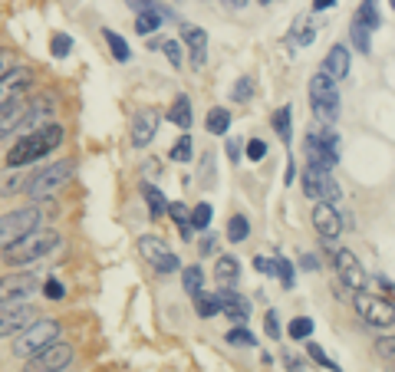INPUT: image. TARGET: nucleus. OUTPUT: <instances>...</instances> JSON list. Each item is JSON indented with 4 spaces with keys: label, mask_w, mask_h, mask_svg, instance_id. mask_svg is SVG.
<instances>
[{
    "label": "nucleus",
    "mask_w": 395,
    "mask_h": 372,
    "mask_svg": "<svg viewBox=\"0 0 395 372\" xmlns=\"http://www.w3.org/2000/svg\"><path fill=\"white\" fill-rule=\"evenodd\" d=\"M168 214H172V221L182 228L184 238H191V211L184 208L182 201H172V204H168Z\"/></svg>",
    "instance_id": "2f4dec72"
},
{
    "label": "nucleus",
    "mask_w": 395,
    "mask_h": 372,
    "mask_svg": "<svg viewBox=\"0 0 395 372\" xmlns=\"http://www.w3.org/2000/svg\"><path fill=\"white\" fill-rule=\"evenodd\" d=\"M313 228H317V234L323 240H336L339 231H343V218H339V211L333 208V204H326V201H317V208H313Z\"/></svg>",
    "instance_id": "dca6fc26"
},
{
    "label": "nucleus",
    "mask_w": 395,
    "mask_h": 372,
    "mask_svg": "<svg viewBox=\"0 0 395 372\" xmlns=\"http://www.w3.org/2000/svg\"><path fill=\"white\" fill-rule=\"evenodd\" d=\"M162 13H135V33L138 37H148V33H155V30L162 27Z\"/></svg>",
    "instance_id": "72a5a7b5"
},
{
    "label": "nucleus",
    "mask_w": 395,
    "mask_h": 372,
    "mask_svg": "<svg viewBox=\"0 0 395 372\" xmlns=\"http://www.w3.org/2000/svg\"><path fill=\"white\" fill-rule=\"evenodd\" d=\"M73 359H76V349H73V343H66V339H57V343L47 346L43 353L30 356L27 366H23V372H66L69 366H73Z\"/></svg>",
    "instance_id": "423d86ee"
},
{
    "label": "nucleus",
    "mask_w": 395,
    "mask_h": 372,
    "mask_svg": "<svg viewBox=\"0 0 395 372\" xmlns=\"http://www.w3.org/2000/svg\"><path fill=\"white\" fill-rule=\"evenodd\" d=\"M303 270H317V257H313V254H307V257H303Z\"/></svg>",
    "instance_id": "bf43d9fd"
},
{
    "label": "nucleus",
    "mask_w": 395,
    "mask_h": 372,
    "mask_svg": "<svg viewBox=\"0 0 395 372\" xmlns=\"http://www.w3.org/2000/svg\"><path fill=\"white\" fill-rule=\"evenodd\" d=\"M23 188H27V175H23V168H4V172H0V198L23 194Z\"/></svg>",
    "instance_id": "5701e85b"
},
{
    "label": "nucleus",
    "mask_w": 395,
    "mask_h": 372,
    "mask_svg": "<svg viewBox=\"0 0 395 372\" xmlns=\"http://www.w3.org/2000/svg\"><path fill=\"white\" fill-rule=\"evenodd\" d=\"M313 112H317L319 122L333 125L339 119V99H329V103H313Z\"/></svg>",
    "instance_id": "e433bc0d"
},
{
    "label": "nucleus",
    "mask_w": 395,
    "mask_h": 372,
    "mask_svg": "<svg viewBox=\"0 0 395 372\" xmlns=\"http://www.w3.org/2000/svg\"><path fill=\"white\" fill-rule=\"evenodd\" d=\"M142 198H145V204H148V214H152L155 221L168 214V201H165V194L155 188V185H142Z\"/></svg>",
    "instance_id": "a878e982"
},
{
    "label": "nucleus",
    "mask_w": 395,
    "mask_h": 372,
    "mask_svg": "<svg viewBox=\"0 0 395 372\" xmlns=\"http://www.w3.org/2000/svg\"><path fill=\"white\" fill-rule=\"evenodd\" d=\"M283 366H287L290 372H307V366L300 363V359H297L293 353H283Z\"/></svg>",
    "instance_id": "5fc2aeb1"
},
{
    "label": "nucleus",
    "mask_w": 395,
    "mask_h": 372,
    "mask_svg": "<svg viewBox=\"0 0 395 372\" xmlns=\"http://www.w3.org/2000/svg\"><path fill=\"white\" fill-rule=\"evenodd\" d=\"M228 152H231V158L237 162V155H241V145H237V142L231 139V142H228Z\"/></svg>",
    "instance_id": "13d9d810"
},
{
    "label": "nucleus",
    "mask_w": 395,
    "mask_h": 372,
    "mask_svg": "<svg viewBox=\"0 0 395 372\" xmlns=\"http://www.w3.org/2000/svg\"><path fill=\"white\" fill-rule=\"evenodd\" d=\"M49 53L57 59H66L69 53H73V37H66V33H53V40H49Z\"/></svg>",
    "instance_id": "58836bf2"
},
{
    "label": "nucleus",
    "mask_w": 395,
    "mask_h": 372,
    "mask_svg": "<svg viewBox=\"0 0 395 372\" xmlns=\"http://www.w3.org/2000/svg\"><path fill=\"white\" fill-rule=\"evenodd\" d=\"M59 333H63V326H59L57 316H37L23 333L13 336V346H10V349H13V356H20V359H30V356L43 353L47 346L57 343Z\"/></svg>",
    "instance_id": "7ed1b4c3"
},
{
    "label": "nucleus",
    "mask_w": 395,
    "mask_h": 372,
    "mask_svg": "<svg viewBox=\"0 0 395 372\" xmlns=\"http://www.w3.org/2000/svg\"><path fill=\"white\" fill-rule=\"evenodd\" d=\"M392 10H395V0H392Z\"/></svg>",
    "instance_id": "e2e57ef3"
},
{
    "label": "nucleus",
    "mask_w": 395,
    "mask_h": 372,
    "mask_svg": "<svg viewBox=\"0 0 395 372\" xmlns=\"http://www.w3.org/2000/svg\"><path fill=\"white\" fill-rule=\"evenodd\" d=\"M208 224H211V204H208V201H201L198 208H191V228L194 231H204Z\"/></svg>",
    "instance_id": "79ce46f5"
},
{
    "label": "nucleus",
    "mask_w": 395,
    "mask_h": 372,
    "mask_svg": "<svg viewBox=\"0 0 395 372\" xmlns=\"http://www.w3.org/2000/svg\"><path fill=\"white\" fill-rule=\"evenodd\" d=\"M102 37H106L109 50H112V57H116L119 63H129V59H132V50H129V43L119 37L116 30H102Z\"/></svg>",
    "instance_id": "c756f323"
},
{
    "label": "nucleus",
    "mask_w": 395,
    "mask_h": 372,
    "mask_svg": "<svg viewBox=\"0 0 395 372\" xmlns=\"http://www.w3.org/2000/svg\"><path fill=\"white\" fill-rule=\"evenodd\" d=\"M228 343L247 349V346H254V333H251V330H244V326H234L231 333H228Z\"/></svg>",
    "instance_id": "49530a36"
},
{
    "label": "nucleus",
    "mask_w": 395,
    "mask_h": 372,
    "mask_svg": "<svg viewBox=\"0 0 395 372\" xmlns=\"http://www.w3.org/2000/svg\"><path fill=\"white\" fill-rule=\"evenodd\" d=\"M33 79H37L33 66H27V63H17V66L7 73V76L0 79V105L13 103V99H23V93L33 86Z\"/></svg>",
    "instance_id": "ddd939ff"
},
{
    "label": "nucleus",
    "mask_w": 395,
    "mask_h": 372,
    "mask_svg": "<svg viewBox=\"0 0 395 372\" xmlns=\"http://www.w3.org/2000/svg\"><path fill=\"white\" fill-rule=\"evenodd\" d=\"M307 353L313 356V359H317L319 366H326L329 372H343V369H339V363H336V359H329V356L323 353V346H319V343H313V339H309V343H307Z\"/></svg>",
    "instance_id": "a19ab883"
},
{
    "label": "nucleus",
    "mask_w": 395,
    "mask_h": 372,
    "mask_svg": "<svg viewBox=\"0 0 395 372\" xmlns=\"http://www.w3.org/2000/svg\"><path fill=\"white\" fill-rule=\"evenodd\" d=\"M247 234H251V224H247V218H244V214H234V218L228 221V240L241 244V240H247Z\"/></svg>",
    "instance_id": "f704fd0d"
},
{
    "label": "nucleus",
    "mask_w": 395,
    "mask_h": 372,
    "mask_svg": "<svg viewBox=\"0 0 395 372\" xmlns=\"http://www.w3.org/2000/svg\"><path fill=\"white\" fill-rule=\"evenodd\" d=\"M372 346H376V356H379V359L395 363V336H379Z\"/></svg>",
    "instance_id": "c03bdc74"
},
{
    "label": "nucleus",
    "mask_w": 395,
    "mask_h": 372,
    "mask_svg": "<svg viewBox=\"0 0 395 372\" xmlns=\"http://www.w3.org/2000/svg\"><path fill=\"white\" fill-rule=\"evenodd\" d=\"M162 50H165V59H168L172 66H182L184 57H182V43H178V40H165Z\"/></svg>",
    "instance_id": "09e8293b"
},
{
    "label": "nucleus",
    "mask_w": 395,
    "mask_h": 372,
    "mask_svg": "<svg viewBox=\"0 0 395 372\" xmlns=\"http://www.w3.org/2000/svg\"><path fill=\"white\" fill-rule=\"evenodd\" d=\"M194 306H198V316H204V320H211V316L221 313V300H218V293H194L191 296Z\"/></svg>",
    "instance_id": "c85d7f7f"
},
{
    "label": "nucleus",
    "mask_w": 395,
    "mask_h": 372,
    "mask_svg": "<svg viewBox=\"0 0 395 372\" xmlns=\"http://www.w3.org/2000/svg\"><path fill=\"white\" fill-rule=\"evenodd\" d=\"M257 270H261V274H273V260L257 257Z\"/></svg>",
    "instance_id": "4d7b16f0"
},
{
    "label": "nucleus",
    "mask_w": 395,
    "mask_h": 372,
    "mask_svg": "<svg viewBox=\"0 0 395 372\" xmlns=\"http://www.w3.org/2000/svg\"><path fill=\"white\" fill-rule=\"evenodd\" d=\"M356 23H362V27L372 33V30L382 27V17H379V10H376V0H362L356 10Z\"/></svg>",
    "instance_id": "cd10ccee"
},
{
    "label": "nucleus",
    "mask_w": 395,
    "mask_h": 372,
    "mask_svg": "<svg viewBox=\"0 0 395 372\" xmlns=\"http://www.w3.org/2000/svg\"><path fill=\"white\" fill-rule=\"evenodd\" d=\"M182 40L188 43V57H191V66L198 69V66H204L208 63V33H204L201 27H191V23H184L182 27Z\"/></svg>",
    "instance_id": "6ab92c4d"
},
{
    "label": "nucleus",
    "mask_w": 395,
    "mask_h": 372,
    "mask_svg": "<svg viewBox=\"0 0 395 372\" xmlns=\"http://www.w3.org/2000/svg\"><path fill=\"white\" fill-rule=\"evenodd\" d=\"M221 4H228L231 10H241V7H247V0H221Z\"/></svg>",
    "instance_id": "680f3d73"
},
{
    "label": "nucleus",
    "mask_w": 395,
    "mask_h": 372,
    "mask_svg": "<svg viewBox=\"0 0 395 372\" xmlns=\"http://www.w3.org/2000/svg\"><path fill=\"white\" fill-rule=\"evenodd\" d=\"M273 274H277V277H280V284L287 286V290L293 286V267H290V260H283V257H277V260H273Z\"/></svg>",
    "instance_id": "de8ad7c7"
},
{
    "label": "nucleus",
    "mask_w": 395,
    "mask_h": 372,
    "mask_svg": "<svg viewBox=\"0 0 395 372\" xmlns=\"http://www.w3.org/2000/svg\"><path fill=\"white\" fill-rule=\"evenodd\" d=\"M73 172H76L73 158H59V162L43 165L40 172H33L27 178V188H23V194H30V201L49 198V194H57L59 188H66V182L73 178Z\"/></svg>",
    "instance_id": "39448f33"
},
{
    "label": "nucleus",
    "mask_w": 395,
    "mask_h": 372,
    "mask_svg": "<svg viewBox=\"0 0 395 372\" xmlns=\"http://www.w3.org/2000/svg\"><path fill=\"white\" fill-rule=\"evenodd\" d=\"M37 316L40 313L30 303H7V306H0V339L23 333V330H27Z\"/></svg>",
    "instance_id": "f8f14e48"
},
{
    "label": "nucleus",
    "mask_w": 395,
    "mask_h": 372,
    "mask_svg": "<svg viewBox=\"0 0 395 372\" xmlns=\"http://www.w3.org/2000/svg\"><path fill=\"white\" fill-rule=\"evenodd\" d=\"M63 139H66V129L59 122H47L33 129V132L20 135L17 142L7 149V168H27V165L47 158L49 152H57L63 145Z\"/></svg>",
    "instance_id": "f257e3e1"
},
{
    "label": "nucleus",
    "mask_w": 395,
    "mask_h": 372,
    "mask_svg": "<svg viewBox=\"0 0 395 372\" xmlns=\"http://www.w3.org/2000/svg\"><path fill=\"white\" fill-rule=\"evenodd\" d=\"M40 290H43V296H47V300H63V296H66V286L59 284L57 277H47L43 284H40Z\"/></svg>",
    "instance_id": "a18cd8bd"
},
{
    "label": "nucleus",
    "mask_w": 395,
    "mask_h": 372,
    "mask_svg": "<svg viewBox=\"0 0 395 372\" xmlns=\"http://www.w3.org/2000/svg\"><path fill=\"white\" fill-rule=\"evenodd\" d=\"M307 162L313 168H333L339 162V139L336 132H309L307 135Z\"/></svg>",
    "instance_id": "9d476101"
},
{
    "label": "nucleus",
    "mask_w": 395,
    "mask_h": 372,
    "mask_svg": "<svg viewBox=\"0 0 395 372\" xmlns=\"http://www.w3.org/2000/svg\"><path fill=\"white\" fill-rule=\"evenodd\" d=\"M309 336H313V320H309V316H297V320H293V323H290V339H309Z\"/></svg>",
    "instance_id": "ea45409f"
},
{
    "label": "nucleus",
    "mask_w": 395,
    "mask_h": 372,
    "mask_svg": "<svg viewBox=\"0 0 395 372\" xmlns=\"http://www.w3.org/2000/svg\"><path fill=\"white\" fill-rule=\"evenodd\" d=\"M270 125L277 129L280 142H287V145H290V139H293V132H290V105H283V109H277V112L270 115Z\"/></svg>",
    "instance_id": "473e14b6"
},
{
    "label": "nucleus",
    "mask_w": 395,
    "mask_h": 372,
    "mask_svg": "<svg viewBox=\"0 0 395 372\" xmlns=\"http://www.w3.org/2000/svg\"><path fill=\"white\" fill-rule=\"evenodd\" d=\"M349 40H353V47H356L359 53H362V57H366L369 50H372V37H369V30L362 27V23H356V20H353V30H349Z\"/></svg>",
    "instance_id": "c9c22d12"
},
{
    "label": "nucleus",
    "mask_w": 395,
    "mask_h": 372,
    "mask_svg": "<svg viewBox=\"0 0 395 372\" xmlns=\"http://www.w3.org/2000/svg\"><path fill=\"white\" fill-rule=\"evenodd\" d=\"M214 277H218V284H221V290H231L237 280H241V267H237V257H231V254H224V257H218V267H214Z\"/></svg>",
    "instance_id": "4be33fe9"
},
{
    "label": "nucleus",
    "mask_w": 395,
    "mask_h": 372,
    "mask_svg": "<svg viewBox=\"0 0 395 372\" xmlns=\"http://www.w3.org/2000/svg\"><path fill=\"white\" fill-rule=\"evenodd\" d=\"M182 284H184V293H201L204 286V270L198 267V264H191V267H182Z\"/></svg>",
    "instance_id": "7c9ffc66"
},
{
    "label": "nucleus",
    "mask_w": 395,
    "mask_h": 372,
    "mask_svg": "<svg viewBox=\"0 0 395 372\" xmlns=\"http://www.w3.org/2000/svg\"><path fill=\"white\" fill-rule=\"evenodd\" d=\"M309 99H313V103H329V99H339L336 83H333V79H329L323 69H319L317 76L309 79Z\"/></svg>",
    "instance_id": "b1692460"
},
{
    "label": "nucleus",
    "mask_w": 395,
    "mask_h": 372,
    "mask_svg": "<svg viewBox=\"0 0 395 372\" xmlns=\"http://www.w3.org/2000/svg\"><path fill=\"white\" fill-rule=\"evenodd\" d=\"M204 125H208L211 135H228V129H231V112L224 105H214L211 112H208V119H204Z\"/></svg>",
    "instance_id": "bb28decb"
},
{
    "label": "nucleus",
    "mask_w": 395,
    "mask_h": 372,
    "mask_svg": "<svg viewBox=\"0 0 395 372\" xmlns=\"http://www.w3.org/2000/svg\"><path fill=\"white\" fill-rule=\"evenodd\" d=\"M218 300H221V313L234 323H244V320H251V300H244L241 293H234L231 290H218Z\"/></svg>",
    "instance_id": "aec40b11"
},
{
    "label": "nucleus",
    "mask_w": 395,
    "mask_h": 372,
    "mask_svg": "<svg viewBox=\"0 0 395 372\" xmlns=\"http://www.w3.org/2000/svg\"><path fill=\"white\" fill-rule=\"evenodd\" d=\"M168 119H172V122L178 125V129H188V125H191V99H188L184 93H178V95L172 99Z\"/></svg>",
    "instance_id": "393cba45"
},
{
    "label": "nucleus",
    "mask_w": 395,
    "mask_h": 372,
    "mask_svg": "<svg viewBox=\"0 0 395 372\" xmlns=\"http://www.w3.org/2000/svg\"><path fill=\"white\" fill-rule=\"evenodd\" d=\"M234 103H247V99H251V95H254V83H251V79H247V76H241V79H237V86H234Z\"/></svg>",
    "instance_id": "8fccbe9b"
},
{
    "label": "nucleus",
    "mask_w": 395,
    "mask_h": 372,
    "mask_svg": "<svg viewBox=\"0 0 395 372\" xmlns=\"http://www.w3.org/2000/svg\"><path fill=\"white\" fill-rule=\"evenodd\" d=\"M13 66H17V53L13 50H0V79L7 76Z\"/></svg>",
    "instance_id": "603ef678"
},
{
    "label": "nucleus",
    "mask_w": 395,
    "mask_h": 372,
    "mask_svg": "<svg viewBox=\"0 0 395 372\" xmlns=\"http://www.w3.org/2000/svg\"><path fill=\"white\" fill-rule=\"evenodd\" d=\"M264 155H267V142H261V139H251V142H247V158H251V162H261Z\"/></svg>",
    "instance_id": "864d4df0"
},
{
    "label": "nucleus",
    "mask_w": 395,
    "mask_h": 372,
    "mask_svg": "<svg viewBox=\"0 0 395 372\" xmlns=\"http://www.w3.org/2000/svg\"><path fill=\"white\" fill-rule=\"evenodd\" d=\"M53 109H57V95L53 93H40L37 99H30L27 119H23V125H20V132L27 135V132H33V129H40V125H47V119L53 115Z\"/></svg>",
    "instance_id": "f3484780"
},
{
    "label": "nucleus",
    "mask_w": 395,
    "mask_h": 372,
    "mask_svg": "<svg viewBox=\"0 0 395 372\" xmlns=\"http://www.w3.org/2000/svg\"><path fill=\"white\" fill-rule=\"evenodd\" d=\"M313 40H317V33H313V27H303V30H300V33H297V43H300V47H309Z\"/></svg>",
    "instance_id": "6e6d98bb"
},
{
    "label": "nucleus",
    "mask_w": 395,
    "mask_h": 372,
    "mask_svg": "<svg viewBox=\"0 0 395 372\" xmlns=\"http://www.w3.org/2000/svg\"><path fill=\"white\" fill-rule=\"evenodd\" d=\"M27 109H30V99H13V103L0 105V139L20 132V125L27 119Z\"/></svg>",
    "instance_id": "a211bd4d"
},
{
    "label": "nucleus",
    "mask_w": 395,
    "mask_h": 372,
    "mask_svg": "<svg viewBox=\"0 0 395 372\" xmlns=\"http://www.w3.org/2000/svg\"><path fill=\"white\" fill-rule=\"evenodd\" d=\"M40 290V274L37 270H13L0 277V306L7 303H23L27 296Z\"/></svg>",
    "instance_id": "6e6552de"
},
{
    "label": "nucleus",
    "mask_w": 395,
    "mask_h": 372,
    "mask_svg": "<svg viewBox=\"0 0 395 372\" xmlns=\"http://www.w3.org/2000/svg\"><path fill=\"white\" fill-rule=\"evenodd\" d=\"M138 254H142L158 274H175V270H182L178 254H175L162 238H155V234H142V238H138Z\"/></svg>",
    "instance_id": "1a4fd4ad"
},
{
    "label": "nucleus",
    "mask_w": 395,
    "mask_h": 372,
    "mask_svg": "<svg viewBox=\"0 0 395 372\" xmlns=\"http://www.w3.org/2000/svg\"><path fill=\"white\" fill-rule=\"evenodd\" d=\"M300 182H303V194L313 198V201H326V204H333V201L339 198V185L326 168H313V165H307Z\"/></svg>",
    "instance_id": "9b49d317"
},
{
    "label": "nucleus",
    "mask_w": 395,
    "mask_h": 372,
    "mask_svg": "<svg viewBox=\"0 0 395 372\" xmlns=\"http://www.w3.org/2000/svg\"><path fill=\"white\" fill-rule=\"evenodd\" d=\"M59 244H63L59 231L40 228V231H33V234H27L23 240H17V244L4 248V250H0V257H4V264H7V267H23V264H33V260L53 254Z\"/></svg>",
    "instance_id": "f03ea898"
},
{
    "label": "nucleus",
    "mask_w": 395,
    "mask_h": 372,
    "mask_svg": "<svg viewBox=\"0 0 395 372\" xmlns=\"http://www.w3.org/2000/svg\"><path fill=\"white\" fill-rule=\"evenodd\" d=\"M126 4L135 10V13H162L165 20H168V17H175L172 10H165L162 4H158V0H126Z\"/></svg>",
    "instance_id": "4c0bfd02"
},
{
    "label": "nucleus",
    "mask_w": 395,
    "mask_h": 372,
    "mask_svg": "<svg viewBox=\"0 0 395 372\" xmlns=\"http://www.w3.org/2000/svg\"><path fill=\"white\" fill-rule=\"evenodd\" d=\"M264 330H267L270 339H280V316H277V310H267V316H264Z\"/></svg>",
    "instance_id": "3c124183"
},
{
    "label": "nucleus",
    "mask_w": 395,
    "mask_h": 372,
    "mask_svg": "<svg viewBox=\"0 0 395 372\" xmlns=\"http://www.w3.org/2000/svg\"><path fill=\"white\" fill-rule=\"evenodd\" d=\"M336 0H313V10H326V7H333Z\"/></svg>",
    "instance_id": "052dcab7"
},
{
    "label": "nucleus",
    "mask_w": 395,
    "mask_h": 372,
    "mask_svg": "<svg viewBox=\"0 0 395 372\" xmlns=\"http://www.w3.org/2000/svg\"><path fill=\"white\" fill-rule=\"evenodd\" d=\"M333 264H336V277H339V284H343V286L356 290V293L366 286L369 274L362 270V264H359V257L353 254V250H346V248L336 250V260H333Z\"/></svg>",
    "instance_id": "4468645a"
},
{
    "label": "nucleus",
    "mask_w": 395,
    "mask_h": 372,
    "mask_svg": "<svg viewBox=\"0 0 395 372\" xmlns=\"http://www.w3.org/2000/svg\"><path fill=\"white\" fill-rule=\"evenodd\" d=\"M353 303H356V313L362 316V323L366 326H379V330L395 326V303L386 300V296L362 293V290H359V293L353 296Z\"/></svg>",
    "instance_id": "0eeeda50"
},
{
    "label": "nucleus",
    "mask_w": 395,
    "mask_h": 372,
    "mask_svg": "<svg viewBox=\"0 0 395 372\" xmlns=\"http://www.w3.org/2000/svg\"><path fill=\"white\" fill-rule=\"evenodd\" d=\"M158 122H162L158 109H138V112L132 115V132H129V135H132L135 149H145V145L158 135Z\"/></svg>",
    "instance_id": "2eb2a0df"
},
{
    "label": "nucleus",
    "mask_w": 395,
    "mask_h": 372,
    "mask_svg": "<svg viewBox=\"0 0 395 372\" xmlns=\"http://www.w3.org/2000/svg\"><path fill=\"white\" fill-rule=\"evenodd\" d=\"M349 50L343 47V43H336V47L329 50V57L323 59V73H326L333 83H339V79H346L349 76Z\"/></svg>",
    "instance_id": "412c9836"
},
{
    "label": "nucleus",
    "mask_w": 395,
    "mask_h": 372,
    "mask_svg": "<svg viewBox=\"0 0 395 372\" xmlns=\"http://www.w3.org/2000/svg\"><path fill=\"white\" fill-rule=\"evenodd\" d=\"M172 162H191V135H182L178 142L172 145Z\"/></svg>",
    "instance_id": "37998d69"
},
{
    "label": "nucleus",
    "mask_w": 395,
    "mask_h": 372,
    "mask_svg": "<svg viewBox=\"0 0 395 372\" xmlns=\"http://www.w3.org/2000/svg\"><path fill=\"white\" fill-rule=\"evenodd\" d=\"M40 224H43V201H33L27 208L0 214V250L10 248V244H17V240H23L27 234H33V231H40Z\"/></svg>",
    "instance_id": "20e7f679"
}]
</instances>
